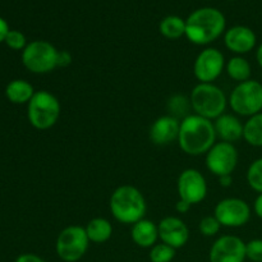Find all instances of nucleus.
<instances>
[{
    "label": "nucleus",
    "mask_w": 262,
    "mask_h": 262,
    "mask_svg": "<svg viewBox=\"0 0 262 262\" xmlns=\"http://www.w3.org/2000/svg\"><path fill=\"white\" fill-rule=\"evenodd\" d=\"M109 207L114 219L127 225H133L145 219L147 211V204L142 192L129 184L119 186L113 192Z\"/></svg>",
    "instance_id": "3"
},
{
    "label": "nucleus",
    "mask_w": 262,
    "mask_h": 262,
    "mask_svg": "<svg viewBox=\"0 0 262 262\" xmlns=\"http://www.w3.org/2000/svg\"><path fill=\"white\" fill-rule=\"evenodd\" d=\"M216 132L214 122L197 114L187 115L181 120L178 145L184 154L189 156L206 155L216 143Z\"/></svg>",
    "instance_id": "1"
},
{
    "label": "nucleus",
    "mask_w": 262,
    "mask_h": 262,
    "mask_svg": "<svg viewBox=\"0 0 262 262\" xmlns=\"http://www.w3.org/2000/svg\"><path fill=\"white\" fill-rule=\"evenodd\" d=\"M181 120L173 115H163L152 123L150 128V140L156 146H166L178 140Z\"/></svg>",
    "instance_id": "16"
},
{
    "label": "nucleus",
    "mask_w": 262,
    "mask_h": 262,
    "mask_svg": "<svg viewBox=\"0 0 262 262\" xmlns=\"http://www.w3.org/2000/svg\"><path fill=\"white\" fill-rule=\"evenodd\" d=\"M224 43L228 50L234 53L235 55H245L256 48L257 36L252 28L237 25L225 31Z\"/></svg>",
    "instance_id": "15"
},
{
    "label": "nucleus",
    "mask_w": 262,
    "mask_h": 262,
    "mask_svg": "<svg viewBox=\"0 0 262 262\" xmlns=\"http://www.w3.org/2000/svg\"><path fill=\"white\" fill-rule=\"evenodd\" d=\"M227 19L222 10L204 7L193 10L186 19V37L199 46L210 45L225 33Z\"/></svg>",
    "instance_id": "2"
},
{
    "label": "nucleus",
    "mask_w": 262,
    "mask_h": 262,
    "mask_svg": "<svg viewBox=\"0 0 262 262\" xmlns=\"http://www.w3.org/2000/svg\"><path fill=\"white\" fill-rule=\"evenodd\" d=\"M219 183H220V186L225 187V188H228V187L232 186V183H233V177H232V174H230V176L219 177Z\"/></svg>",
    "instance_id": "34"
},
{
    "label": "nucleus",
    "mask_w": 262,
    "mask_h": 262,
    "mask_svg": "<svg viewBox=\"0 0 262 262\" xmlns=\"http://www.w3.org/2000/svg\"><path fill=\"white\" fill-rule=\"evenodd\" d=\"M189 104L194 114L215 120L220 115L225 114L228 97L225 92L215 83H199L192 90Z\"/></svg>",
    "instance_id": "4"
},
{
    "label": "nucleus",
    "mask_w": 262,
    "mask_h": 262,
    "mask_svg": "<svg viewBox=\"0 0 262 262\" xmlns=\"http://www.w3.org/2000/svg\"><path fill=\"white\" fill-rule=\"evenodd\" d=\"M14 262H46L42 257L35 255V253H22L15 258Z\"/></svg>",
    "instance_id": "29"
},
{
    "label": "nucleus",
    "mask_w": 262,
    "mask_h": 262,
    "mask_svg": "<svg viewBox=\"0 0 262 262\" xmlns=\"http://www.w3.org/2000/svg\"><path fill=\"white\" fill-rule=\"evenodd\" d=\"M159 32L169 40H178L186 36V19L179 15H166L159 23Z\"/></svg>",
    "instance_id": "22"
},
{
    "label": "nucleus",
    "mask_w": 262,
    "mask_h": 262,
    "mask_svg": "<svg viewBox=\"0 0 262 262\" xmlns=\"http://www.w3.org/2000/svg\"><path fill=\"white\" fill-rule=\"evenodd\" d=\"M247 182L253 191L258 194L262 193V158L256 159L248 166Z\"/></svg>",
    "instance_id": "25"
},
{
    "label": "nucleus",
    "mask_w": 262,
    "mask_h": 262,
    "mask_svg": "<svg viewBox=\"0 0 262 262\" xmlns=\"http://www.w3.org/2000/svg\"><path fill=\"white\" fill-rule=\"evenodd\" d=\"M253 210H255V214L262 219V193L256 197L255 202H253Z\"/></svg>",
    "instance_id": "33"
},
{
    "label": "nucleus",
    "mask_w": 262,
    "mask_h": 262,
    "mask_svg": "<svg viewBox=\"0 0 262 262\" xmlns=\"http://www.w3.org/2000/svg\"><path fill=\"white\" fill-rule=\"evenodd\" d=\"M192 205L189 202L184 201V200H178V202L176 204V210L179 212V214H187V212L191 210Z\"/></svg>",
    "instance_id": "31"
},
{
    "label": "nucleus",
    "mask_w": 262,
    "mask_h": 262,
    "mask_svg": "<svg viewBox=\"0 0 262 262\" xmlns=\"http://www.w3.org/2000/svg\"><path fill=\"white\" fill-rule=\"evenodd\" d=\"M10 28H9V25H8V22L4 19V18L0 17V42H4L5 37H7Z\"/></svg>",
    "instance_id": "32"
},
{
    "label": "nucleus",
    "mask_w": 262,
    "mask_h": 262,
    "mask_svg": "<svg viewBox=\"0 0 262 262\" xmlns=\"http://www.w3.org/2000/svg\"><path fill=\"white\" fill-rule=\"evenodd\" d=\"M130 238L141 248H151L159 239V228L154 222L142 219L132 225Z\"/></svg>",
    "instance_id": "18"
},
{
    "label": "nucleus",
    "mask_w": 262,
    "mask_h": 262,
    "mask_svg": "<svg viewBox=\"0 0 262 262\" xmlns=\"http://www.w3.org/2000/svg\"><path fill=\"white\" fill-rule=\"evenodd\" d=\"M90 243L91 242L83 227L69 225L56 237V256L64 262H77L86 255Z\"/></svg>",
    "instance_id": "8"
},
{
    "label": "nucleus",
    "mask_w": 262,
    "mask_h": 262,
    "mask_svg": "<svg viewBox=\"0 0 262 262\" xmlns=\"http://www.w3.org/2000/svg\"><path fill=\"white\" fill-rule=\"evenodd\" d=\"M61 106L59 100L49 91H36L27 104L28 122L33 128L46 130L53 128L60 118Z\"/></svg>",
    "instance_id": "5"
},
{
    "label": "nucleus",
    "mask_w": 262,
    "mask_h": 262,
    "mask_svg": "<svg viewBox=\"0 0 262 262\" xmlns=\"http://www.w3.org/2000/svg\"><path fill=\"white\" fill-rule=\"evenodd\" d=\"M220 229H222V224L214 215L205 216L199 224V230L204 237H214L220 232Z\"/></svg>",
    "instance_id": "26"
},
{
    "label": "nucleus",
    "mask_w": 262,
    "mask_h": 262,
    "mask_svg": "<svg viewBox=\"0 0 262 262\" xmlns=\"http://www.w3.org/2000/svg\"><path fill=\"white\" fill-rule=\"evenodd\" d=\"M176 251L170 246L160 242L150 248L148 258L151 262H171L176 257Z\"/></svg>",
    "instance_id": "24"
},
{
    "label": "nucleus",
    "mask_w": 262,
    "mask_h": 262,
    "mask_svg": "<svg viewBox=\"0 0 262 262\" xmlns=\"http://www.w3.org/2000/svg\"><path fill=\"white\" fill-rule=\"evenodd\" d=\"M243 138L253 147H262V112L250 117L245 123Z\"/></svg>",
    "instance_id": "23"
},
{
    "label": "nucleus",
    "mask_w": 262,
    "mask_h": 262,
    "mask_svg": "<svg viewBox=\"0 0 262 262\" xmlns=\"http://www.w3.org/2000/svg\"><path fill=\"white\" fill-rule=\"evenodd\" d=\"M225 71H227L228 76L238 83L251 79V74H252L250 61L243 58L242 55L232 56L225 64Z\"/></svg>",
    "instance_id": "21"
},
{
    "label": "nucleus",
    "mask_w": 262,
    "mask_h": 262,
    "mask_svg": "<svg viewBox=\"0 0 262 262\" xmlns=\"http://www.w3.org/2000/svg\"><path fill=\"white\" fill-rule=\"evenodd\" d=\"M205 163L207 170L217 178L230 176L238 165V151L233 143L220 141L205 155Z\"/></svg>",
    "instance_id": "9"
},
{
    "label": "nucleus",
    "mask_w": 262,
    "mask_h": 262,
    "mask_svg": "<svg viewBox=\"0 0 262 262\" xmlns=\"http://www.w3.org/2000/svg\"><path fill=\"white\" fill-rule=\"evenodd\" d=\"M246 243L237 235H222L211 246L209 262H245Z\"/></svg>",
    "instance_id": "13"
},
{
    "label": "nucleus",
    "mask_w": 262,
    "mask_h": 262,
    "mask_svg": "<svg viewBox=\"0 0 262 262\" xmlns=\"http://www.w3.org/2000/svg\"><path fill=\"white\" fill-rule=\"evenodd\" d=\"M246 256L252 262H262V239H252L246 243Z\"/></svg>",
    "instance_id": "28"
},
{
    "label": "nucleus",
    "mask_w": 262,
    "mask_h": 262,
    "mask_svg": "<svg viewBox=\"0 0 262 262\" xmlns=\"http://www.w3.org/2000/svg\"><path fill=\"white\" fill-rule=\"evenodd\" d=\"M84 230H86L90 242L97 243V245L107 242L113 235L112 223L105 219V217H94V219H91L84 227Z\"/></svg>",
    "instance_id": "20"
},
{
    "label": "nucleus",
    "mask_w": 262,
    "mask_h": 262,
    "mask_svg": "<svg viewBox=\"0 0 262 262\" xmlns=\"http://www.w3.org/2000/svg\"><path fill=\"white\" fill-rule=\"evenodd\" d=\"M5 43H7L8 48H10L12 50H25V48L27 46V38L23 35L20 31L18 30H10L8 32L7 37H5Z\"/></svg>",
    "instance_id": "27"
},
{
    "label": "nucleus",
    "mask_w": 262,
    "mask_h": 262,
    "mask_svg": "<svg viewBox=\"0 0 262 262\" xmlns=\"http://www.w3.org/2000/svg\"><path fill=\"white\" fill-rule=\"evenodd\" d=\"M224 54L216 48H206L197 55L193 74L199 83H214L225 68Z\"/></svg>",
    "instance_id": "11"
},
{
    "label": "nucleus",
    "mask_w": 262,
    "mask_h": 262,
    "mask_svg": "<svg viewBox=\"0 0 262 262\" xmlns=\"http://www.w3.org/2000/svg\"><path fill=\"white\" fill-rule=\"evenodd\" d=\"M59 50L45 40L27 43L22 51V63L27 71L35 74H46L58 68Z\"/></svg>",
    "instance_id": "7"
},
{
    "label": "nucleus",
    "mask_w": 262,
    "mask_h": 262,
    "mask_svg": "<svg viewBox=\"0 0 262 262\" xmlns=\"http://www.w3.org/2000/svg\"><path fill=\"white\" fill-rule=\"evenodd\" d=\"M179 199L197 205L204 201L207 196V183L204 174L197 169H186L182 171L177 182Z\"/></svg>",
    "instance_id": "12"
},
{
    "label": "nucleus",
    "mask_w": 262,
    "mask_h": 262,
    "mask_svg": "<svg viewBox=\"0 0 262 262\" xmlns=\"http://www.w3.org/2000/svg\"><path fill=\"white\" fill-rule=\"evenodd\" d=\"M228 2H237V0H228Z\"/></svg>",
    "instance_id": "36"
},
{
    "label": "nucleus",
    "mask_w": 262,
    "mask_h": 262,
    "mask_svg": "<svg viewBox=\"0 0 262 262\" xmlns=\"http://www.w3.org/2000/svg\"><path fill=\"white\" fill-rule=\"evenodd\" d=\"M214 216L219 220L222 227L241 228L250 222L251 207L245 200L229 197L217 202L214 209Z\"/></svg>",
    "instance_id": "10"
},
{
    "label": "nucleus",
    "mask_w": 262,
    "mask_h": 262,
    "mask_svg": "<svg viewBox=\"0 0 262 262\" xmlns=\"http://www.w3.org/2000/svg\"><path fill=\"white\" fill-rule=\"evenodd\" d=\"M35 90L30 82L25 79H14L9 82L5 89V96L10 102L17 105L28 104L35 95Z\"/></svg>",
    "instance_id": "19"
},
{
    "label": "nucleus",
    "mask_w": 262,
    "mask_h": 262,
    "mask_svg": "<svg viewBox=\"0 0 262 262\" xmlns=\"http://www.w3.org/2000/svg\"><path fill=\"white\" fill-rule=\"evenodd\" d=\"M228 105L241 117H253L262 112V83L255 79L238 83L228 97Z\"/></svg>",
    "instance_id": "6"
},
{
    "label": "nucleus",
    "mask_w": 262,
    "mask_h": 262,
    "mask_svg": "<svg viewBox=\"0 0 262 262\" xmlns=\"http://www.w3.org/2000/svg\"><path fill=\"white\" fill-rule=\"evenodd\" d=\"M256 60H257V64L262 69V42L257 46V50H256Z\"/></svg>",
    "instance_id": "35"
},
{
    "label": "nucleus",
    "mask_w": 262,
    "mask_h": 262,
    "mask_svg": "<svg viewBox=\"0 0 262 262\" xmlns=\"http://www.w3.org/2000/svg\"><path fill=\"white\" fill-rule=\"evenodd\" d=\"M214 127L217 138H220V141L233 143L243 138L245 124L241 122L239 118L233 114L220 115L217 119H215Z\"/></svg>",
    "instance_id": "17"
},
{
    "label": "nucleus",
    "mask_w": 262,
    "mask_h": 262,
    "mask_svg": "<svg viewBox=\"0 0 262 262\" xmlns=\"http://www.w3.org/2000/svg\"><path fill=\"white\" fill-rule=\"evenodd\" d=\"M72 63V55L67 50H60L58 55V67H68Z\"/></svg>",
    "instance_id": "30"
},
{
    "label": "nucleus",
    "mask_w": 262,
    "mask_h": 262,
    "mask_svg": "<svg viewBox=\"0 0 262 262\" xmlns=\"http://www.w3.org/2000/svg\"><path fill=\"white\" fill-rule=\"evenodd\" d=\"M159 239L174 250L184 247L189 239V229L186 223L177 216H166L158 224Z\"/></svg>",
    "instance_id": "14"
}]
</instances>
